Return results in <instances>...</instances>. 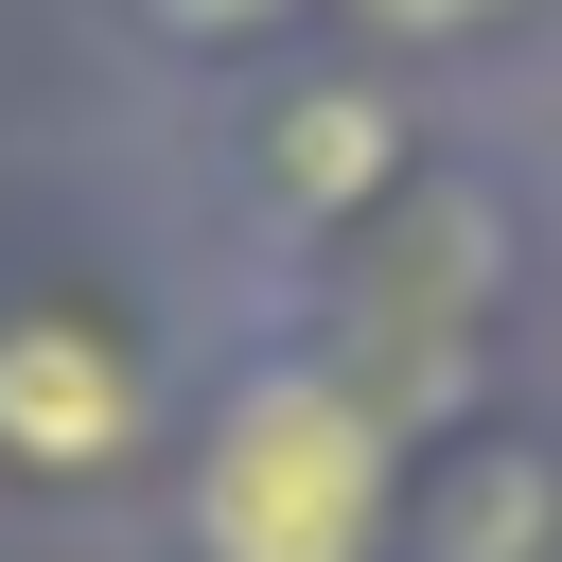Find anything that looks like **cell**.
Masks as SVG:
<instances>
[{"instance_id":"obj_1","label":"cell","mask_w":562,"mask_h":562,"mask_svg":"<svg viewBox=\"0 0 562 562\" xmlns=\"http://www.w3.org/2000/svg\"><path fill=\"white\" fill-rule=\"evenodd\" d=\"M193 562H386V422L334 369H263L193 457Z\"/></svg>"},{"instance_id":"obj_3","label":"cell","mask_w":562,"mask_h":562,"mask_svg":"<svg viewBox=\"0 0 562 562\" xmlns=\"http://www.w3.org/2000/svg\"><path fill=\"white\" fill-rule=\"evenodd\" d=\"M263 176H281V193H369V176H386V105H369V88H316L299 123H263Z\"/></svg>"},{"instance_id":"obj_5","label":"cell","mask_w":562,"mask_h":562,"mask_svg":"<svg viewBox=\"0 0 562 562\" xmlns=\"http://www.w3.org/2000/svg\"><path fill=\"white\" fill-rule=\"evenodd\" d=\"M176 35H246V18H281V0H158Z\"/></svg>"},{"instance_id":"obj_2","label":"cell","mask_w":562,"mask_h":562,"mask_svg":"<svg viewBox=\"0 0 562 562\" xmlns=\"http://www.w3.org/2000/svg\"><path fill=\"white\" fill-rule=\"evenodd\" d=\"M140 439V369L88 316H0V457L18 474H105Z\"/></svg>"},{"instance_id":"obj_4","label":"cell","mask_w":562,"mask_h":562,"mask_svg":"<svg viewBox=\"0 0 562 562\" xmlns=\"http://www.w3.org/2000/svg\"><path fill=\"white\" fill-rule=\"evenodd\" d=\"M369 18H386V35H492L509 0H369Z\"/></svg>"}]
</instances>
